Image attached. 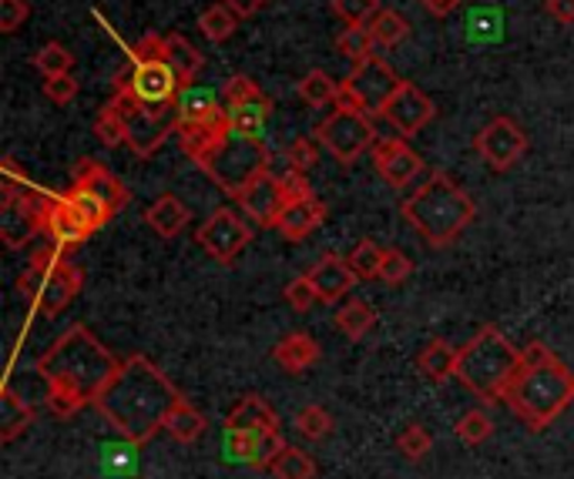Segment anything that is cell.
Returning a JSON list of instances; mask_svg holds the SVG:
<instances>
[{"label": "cell", "mask_w": 574, "mask_h": 479, "mask_svg": "<svg viewBox=\"0 0 574 479\" xmlns=\"http://www.w3.org/2000/svg\"><path fill=\"white\" fill-rule=\"evenodd\" d=\"M299 97L309 104V107H326V104H336L339 97V81H332L326 71H309L303 81H299Z\"/></svg>", "instance_id": "cell-36"}, {"label": "cell", "mask_w": 574, "mask_h": 479, "mask_svg": "<svg viewBox=\"0 0 574 479\" xmlns=\"http://www.w3.org/2000/svg\"><path fill=\"white\" fill-rule=\"evenodd\" d=\"M373 48H377V41H373L370 28H347V31L336 38V54H342L350 64L370 61L373 58Z\"/></svg>", "instance_id": "cell-40"}, {"label": "cell", "mask_w": 574, "mask_h": 479, "mask_svg": "<svg viewBox=\"0 0 574 479\" xmlns=\"http://www.w3.org/2000/svg\"><path fill=\"white\" fill-rule=\"evenodd\" d=\"M517 369L521 348H514V342L494 325L474 332V339L461 345V358H457V379L484 403H504V393L514 383Z\"/></svg>", "instance_id": "cell-5"}, {"label": "cell", "mask_w": 574, "mask_h": 479, "mask_svg": "<svg viewBox=\"0 0 574 479\" xmlns=\"http://www.w3.org/2000/svg\"><path fill=\"white\" fill-rule=\"evenodd\" d=\"M236 201H239L243 215H249L259 228H276L279 215L286 211L283 185H279V175H273V171L256 175Z\"/></svg>", "instance_id": "cell-18"}, {"label": "cell", "mask_w": 574, "mask_h": 479, "mask_svg": "<svg viewBox=\"0 0 574 479\" xmlns=\"http://www.w3.org/2000/svg\"><path fill=\"white\" fill-rule=\"evenodd\" d=\"M457 358H461V348L450 345L447 339H430L417 355V369L430 383H447L457 376Z\"/></svg>", "instance_id": "cell-25"}, {"label": "cell", "mask_w": 574, "mask_h": 479, "mask_svg": "<svg viewBox=\"0 0 574 479\" xmlns=\"http://www.w3.org/2000/svg\"><path fill=\"white\" fill-rule=\"evenodd\" d=\"M269 162H273V152L266 145V138H253V135H239V132H228V138L208 155L198 162V168L225 191V195H233L239 198L243 188L269 171Z\"/></svg>", "instance_id": "cell-7"}, {"label": "cell", "mask_w": 574, "mask_h": 479, "mask_svg": "<svg viewBox=\"0 0 574 479\" xmlns=\"http://www.w3.org/2000/svg\"><path fill=\"white\" fill-rule=\"evenodd\" d=\"M61 195L78 208V215H81L94 231H98V228H104V225L114 218V215L107 211V205H104L101 198H94V195H91L88 188H81V185H71V188H68V191H61Z\"/></svg>", "instance_id": "cell-39"}, {"label": "cell", "mask_w": 574, "mask_h": 479, "mask_svg": "<svg viewBox=\"0 0 574 479\" xmlns=\"http://www.w3.org/2000/svg\"><path fill=\"white\" fill-rule=\"evenodd\" d=\"M367 28H370L373 41H377L380 48H397V44H403V41H407V34H410L407 18H403V14H397V11H380Z\"/></svg>", "instance_id": "cell-41"}, {"label": "cell", "mask_w": 574, "mask_h": 479, "mask_svg": "<svg viewBox=\"0 0 574 479\" xmlns=\"http://www.w3.org/2000/svg\"><path fill=\"white\" fill-rule=\"evenodd\" d=\"M122 363L114 358L91 329L71 325L41 358L38 376L44 379L48 409L58 419H71L84 406H94L107 383L119 376Z\"/></svg>", "instance_id": "cell-1"}, {"label": "cell", "mask_w": 574, "mask_h": 479, "mask_svg": "<svg viewBox=\"0 0 574 479\" xmlns=\"http://www.w3.org/2000/svg\"><path fill=\"white\" fill-rule=\"evenodd\" d=\"M430 446H433V439H430V433L420 426V423H410L400 436H397V449L407 456V459H423L427 452H430Z\"/></svg>", "instance_id": "cell-46"}, {"label": "cell", "mask_w": 574, "mask_h": 479, "mask_svg": "<svg viewBox=\"0 0 574 479\" xmlns=\"http://www.w3.org/2000/svg\"><path fill=\"white\" fill-rule=\"evenodd\" d=\"M74 185H81V188H88L94 198H101L104 205H107V211L111 215H119L125 205H129V188L114 178L101 162H94V158H81L78 162V168H74Z\"/></svg>", "instance_id": "cell-22"}, {"label": "cell", "mask_w": 574, "mask_h": 479, "mask_svg": "<svg viewBox=\"0 0 574 479\" xmlns=\"http://www.w3.org/2000/svg\"><path fill=\"white\" fill-rule=\"evenodd\" d=\"M165 433L175 439V442H195V439H202V433H205V416L188 403V399H178L175 406H172V413L165 416Z\"/></svg>", "instance_id": "cell-30"}, {"label": "cell", "mask_w": 574, "mask_h": 479, "mask_svg": "<svg viewBox=\"0 0 574 479\" xmlns=\"http://www.w3.org/2000/svg\"><path fill=\"white\" fill-rule=\"evenodd\" d=\"M44 235L58 249H78L94 235V228L78 215V208L64 195L48 198V215H44Z\"/></svg>", "instance_id": "cell-19"}, {"label": "cell", "mask_w": 574, "mask_h": 479, "mask_svg": "<svg viewBox=\"0 0 574 479\" xmlns=\"http://www.w3.org/2000/svg\"><path fill=\"white\" fill-rule=\"evenodd\" d=\"M233 429H279V416L263 396L249 393L225 416V433H233Z\"/></svg>", "instance_id": "cell-26"}, {"label": "cell", "mask_w": 574, "mask_h": 479, "mask_svg": "<svg viewBox=\"0 0 574 479\" xmlns=\"http://www.w3.org/2000/svg\"><path fill=\"white\" fill-rule=\"evenodd\" d=\"M403 81L397 77V71L383 61V58H370L363 64H353L350 77L339 81V97L336 107H350V111H363V114H383L387 101L397 94Z\"/></svg>", "instance_id": "cell-10"}, {"label": "cell", "mask_w": 574, "mask_h": 479, "mask_svg": "<svg viewBox=\"0 0 574 479\" xmlns=\"http://www.w3.org/2000/svg\"><path fill=\"white\" fill-rule=\"evenodd\" d=\"M168 64H172V71L178 74V84H182V87H192L195 77H198L202 67H205V58H202V51H198L188 38L168 34Z\"/></svg>", "instance_id": "cell-29"}, {"label": "cell", "mask_w": 574, "mask_h": 479, "mask_svg": "<svg viewBox=\"0 0 574 479\" xmlns=\"http://www.w3.org/2000/svg\"><path fill=\"white\" fill-rule=\"evenodd\" d=\"M547 14L557 24H574V0H547Z\"/></svg>", "instance_id": "cell-53"}, {"label": "cell", "mask_w": 574, "mask_h": 479, "mask_svg": "<svg viewBox=\"0 0 574 479\" xmlns=\"http://www.w3.org/2000/svg\"><path fill=\"white\" fill-rule=\"evenodd\" d=\"M286 168H293V171H309V168H316V162H319V148H316V142H309V138H296L293 145H286Z\"/></svg>", "instance_id": "cell-47"}, {"label": "cell", "mask_w": 574, "mask_h": 479, "mask_svg": "<svg viewBox=\"0 0 574 479\" xmlns=\"http://www.w3.org/2000/svg\"><path fill=\"white\" fill-rule=\"evenodd\" d=\"M94 135L104 148H119V145H129V122H125V114L122 107L107 101L98 117H94Z\"/></svg>", "instance_id": "cell-33"}, {"label": "cell", "mask_w": 574, "mask_h": 479, "mask_svg": "<svg viewBox=\"0 0 574 479\" xmlns=\"http://www.w3.org/2000/svg\"><path fill=\"white\" fill-rule=\"evenodd\" d=\"M236 28H239V14L228 8V4H212L208 11H202V18H198V31L212 41V44H222V41H228L236 34Z\"/></svg>", "instance_id": "cell-34"}, {"label": "cell", "mask_w": 574, "mask_h": 479, "mask_svg": "<svg viewBox=\"0 0 574 479\" xmlns=\"http://www.w3.org/2000/svg\"><path fill=\"white\" fill-rule=\"evenodd\" d=\"M178 389L172 379L145 355L122 358V369L107 383V389L98 396L94 409L119 429L125 442H148L158 429H165V416L178 403Z\"/></svg>", "instance_id": "cell-2"}, {"label": "cell", "mask_w": 574, "mask_h": 479, "mask_svg": "<svg viewBox=\"0 0 574 479\" xmlns=\"http://www.w3.org/2000/svg\"><path fill=\"white\" fill-rule=\"evenodd\" d=\"M336 329L347 335L350 342H360L373 325H377V312L367 305V302H360V299H350V302H342L339 309H336Z\"/></svg>", "instance_id": "cell-32"}, {"label": "cell", "mask_w": 574, "mask_h": 479, "mask_svg": "<svg viewBox=\"0 0 574 479\" xmlns=\"http://www.w3.org/2000/svg\"><path fill=\"white\" fill-rule=\"evenodd\" d=\"M332 11L347 28H367L383 8L380 0H332Z\"/></svg>", "instance_id": "cell-42"}, {"label": "cell", "mask_w": 574, "mask_h": 479, "mask_svg": "<svg viewBox=\"0 0 574 479\" xmlns=\"http://www.w3.org/2000/svg\"><path fill=\"white\" fill-rule=\"evenodd\" d=\"M145 221L155 235L162 238H175L185 225H188V208L175 198V195H162L148 205Z\"/></svg>", "instance_id": "cell-27"}, {"label": "cell", "mask_w": 574, "mask_h": 479, "mask_svg": "<svg viewBox=\"0 0 574 479\" xmlns=\"http://www.w3.org/2000/svg\"><path fill=\"white\" fill-rule=\"evenodd\" d=\"M383 256L387 249H380L373 238H363V242H357V249L350 252V269L360 282H373L380 279V269H383Z\"/></svg>", "instance_id": "cell-38"}, {"label": "cell", "mask_w": 574, "mask_h": 479, "mask_svg": "<svg viewBox=\"0 0 574 479\" xmlns=\"http://www.w3.org/2000/svg\"><path fill=\"white\" fill-rule=\"evenodd\" d=\"M222 107L228 114V122H233V132L253 138L266 135V125L273 117V97H266L253 77L246 74L228 77V84L222 87Z\"/></svg>", "instance_id": "cell-11"}, {"label": "cell", "mask_w": 574, "mask_h": 479, "mask_svg": "<svg viewBox=\"0 0 574 479\" xmlns=\"http://www.w3.org/2000/svg\"><path fill=\"white\" fill-rule=\"evenodd\" d=\"M175 111H178V125H192V122H205V117L222 111V97H215L212 87H182L175 97Z\"/></svg>", "instance_id": "cell-28"}, {"label": "cell", "mask_w": 574, "mask_h": 479, "mask_svg": "<svg viewBox=\"0 0 574 479\" xmlns=\"http://www.w3.org/2000/svg\"><path fill=\"white\" fill-rule=\"evenodd\" d=\"M28 18H31L28 0H0V31L4 34H14Z\"/></svg>", "instance_id": "cell-50"}, {"label": "cell", "mask_w": 574, "mask_h": 479, "mask_svg": "<svg viewBox=\"0 0 574 479\" xmlns=\"http://www.w3.org/2000/svg\"><path fill=\"white\" fill-rule=\"evenodd\" d=\"M31 423H34V409H31L14 389H4V393H0V439L11 442V439L21 436Z\"/></svg>", "instance_id": "cell-31"}, {"label": "cell", "mask_w": 574, "mask_h": 479, "mask_svg": "<svg viewBox=\"0 0 574 479\" xmlns=\"http://www.w3.org/2000/svg\"><path fill=\"white\" fill-rule=\"evenodd\" d=\"M504 403L527 429L541 433L574 403V373L547 345L531 342L521 348V369L508 386Z\"/></svg>", "instance_id": "cell-3"}, {"label": "cell", "mask_w": 574, "mask_h": 479, "mask_svg": "<svg viewBox=\"0 0 574 479\" xmlns=\"http://www.w3.org/2000/svg\"><path fill=\"white\" fill-rule=\"evenodd\" d=\"M403 218L410 228L433 249H447L457 242V235H464V228L474 221L478 208L471 195L457 185L450 175L433 171L407 201H403Z\"/></svg>", "instance_id": "cell-4"}, {"label": "cell", "mask_w": 574, "mask_h": 479, "mask_svg": "<svg viewBox=\"0 0 574 479\" xmlns=\"http://www.w3.org/2000/svg\"><path fill=\"white\" fill-rule=\"evenodd\" d=\"M273 358H276V366H283L286 373L299 376V373H306L309 366L319 363V342L312 335H306V332H289L286 339L276 342Z\"/></svg>", "instance_id": "cell-24"}, {"label": "cell", "mask_w": 574, "mask_h": 479, "mask_svg": "<svg viewBox=\"0 0 574 479\" xmlns=\"http://www.w3.org/2000/svg\"><path fill=\"white\" fill-rule=\"evenodd\" d=\"M491 436H494V419L484 409H471L461 416V423H457V439L468 442V446H481Z\"/></svg>", "instance_id": "cell-43"}, {"label": "cell", "mask_w": 574, "mask_h": 479, "mask_svg": "<svg viewBox=\"0 0 574 479\" xmlns=\"http://www.w3.org/2000/svg\"><path fill=\"white\" fill-rule=\"evenodd\" d=\"M269 472H273L276 479H312V476H316V462H312L309 452H303V449H296V446H286V449L273 459Z\"/></svg>", "instance_id": "cell-37"}, {"label": "cell", "mask_w": 574, "mask_h": 479, "mask_svg": "<svg viewBox=\"0 0 574 479\" xmlns=\"http://www.w3.org/2000/svg\"><path fill=\"white\" fill-rule=\"evenodd\" d=\"M119 87L132 91L142 104H175V97L182 91L178 74L172 71L168 58L132 61L119 77H114V91Z\"/></svg>", "instance_id": "cell-14"}, {"label": "cell", "mask_w": 574, "mask_h": 479, "mask_svg": "<svg viewBox=\"0 0 574 479\" xmlns=\"http://www.w3.org/2000/svg\"><path fill=\"white\" fill-rule=\"evenodd\" d=\"M266 433L269 429H233V433H225V452H228V459L259 469V449H263V436Z\"/></svg>", "instance_id": "cell-35"}, {"label": "cell", "mask_w": 574, "mask_h": 479, "mask_svg": "<svg viewBox=\"0 0 574 479\" xmlns=\"http://www.w3.org/2000/svg\"><path fill=\"white\" fill-rule=\"evenodd\" d=\"M420 4H423L433 18H447V14H453L457 8H461L464 0H420Z\"/></svg>", "instance_id": "cell-55"}, {"label": "cell", "mask_w": 574, "mask_h": 479, "mask_svg": "<svg viewBox=\"0 0 574 479\" xmlns=\"http://www.w3.org/2000/svg\"><path fill=\"white\" fill-rule=\"evenodd\" d=\"M322 221H326V205L312 195V198L286 205V211L279 215L276 231H283L286 242H303V238H309Z\"/></svg>", "instance_id": "cell-23"}, {"label": "cell", "mask_w": 574, "mask_h": 479, "mask_svg": "<svg viewBox=\"0 0 574 479\" xmlns=\"http://www.w3.org/2000/svg\"><path fill=\"white\" fill-rule=\"evenodd\" d=\"M410 272H413L410 256H403L400 249H387V256H383V269H380V279H383L387 285H400V282H407V279H410Z\"/></svg>", "instance_id": "cell-48"}, {"label": "cell", "mask_w": 574, "mask_h": 479, "mask_svg": "<svg viewBox=\"0 0 574 479\" xmlns=\"http://www.w3.org/2000/svg\"><path fill=\"white\" fill-rule=\"evenodd\" d=\"M195 242L205 249V256H212L222 265H233L239 259V252L253 242V228L233 211V208H218L212 211L198 231H195Z\"/></svg>", "instance_id": "cell-13"}, {"label": "cell", "mask_w": 574, "mask_h": 479, "mask_svg": "<svg viewBox=\"0 0 574 479\" xmlns=\"http://www.w3.org/2000/svg\"><path fill=\"white\" fill-rule=\"evenodd\" d=\"M474 152L494 168V171H511L524 155H527V135L514 122V117H494L474 135Z\"/></svg>", "instance_id": "cell-15"}, {"label": "cell", "mask_w": 574, "mask_h": 479, "mask_svg": "<svg viewBox=\"0 0 574 479\" xmlns=\"http://www.w3.org/2000/svg\"><path fill=\"white\" fill-rule=\"evenodd\" d=\"M296 429H299L306 439H322V436L332 433V416H329L322 406L309 403V406H303V409L296 413Z\"/></svg>", "instance_id": "cell-45"}, {"label": "cell", "mask_w": 574, "mask_h": 479, "mask_svg": "<svg viewBox=\"0 0 574 479\" xmlns=\"http://www.w3.org/2000/svg\"><path fill=\"white\" fill-rule=\"evenodd\" d=\"M312 135L339 165L360 162L377 145L373 117L363 111H350V107H336L329 117H322V122L312 128Z\"/></svg>", "instance_id": "cell-9"}, {"label": "cell", "mask_w": 574, "mask_h": 479, "mask_svg": "<svg viewBox=\"0 0 574 479\" xmlns=\"http://www.w3.org/2000/svg\"><path fill=\"white\" fill-rule=\"evenodd\" d=\"M228 132H233V122H228V114H225V107L218 111V114H212V117H205V122H192V125H178V145H182V152L198 165L202 158H208L225 138H228Z\"/></svg>", "instance_id": "cell-20"}, {"label": "cell", "mask_w": 574, "mask_h": 479, "mask_svg": "<svg viewBox=\"0 0 574 479\" xmlns=\"http://www.w3.org/2000/svg\"><path fill=\"white\" fill-rule=\"evenodd\" d=\"M370 158H373L377 175L390 188H410L413 178L423 171V158L407 145V138H377V145L370 148Z\"/></svg>", "instance_id": "cell-17"}, {"label": "cell", "mask_w": 574, "mask_h": 479, "mask_svg": "<svg viewBox=\"0 0 574 479\" xmlns=\"http://www.w3.org/2000/svg\"><path fill=\"white\" fill-rule=\"evenodd\" d=\"M44 97L54 101V104H71L78 97V81L71 74L44 77Z\"/></svg>", "instance_id": "cell-51"}, {"label": "cell", "mask_w": 574, "mask_h": 479, "mask_svg": "<svg viewBox=\"0 0 574 479\" xmlns=\"http://www.w3.org/2000/svg\"><path fill=\"white\" fill-rule=\"evenodd\" d=\"M306 275H309V282L316 285L322 305L342 302V299H347V295L353 292V285L360 282V279L353 275V269H350V259H339V256H322Z\"/></svg>", "instance_id": "cell-21"}, {"label": "cell", "mask_w": 574, "mask_h": 479, "mask_svg": "<svg viewBox=\"0 0 574 479\" xmlns=\"http://www.w3.org/2000/svg\"><path fill=\"white\" fill-rule=\"evenodd\" d=\"M433 114H437L433 101H430L417 84L403 81V84L397 87V94L387 101V107H383L380 117H383V122H387L397 135L413 138L417 132H423V128L433 122Z\"/></svg>", "instance_id": "cell-16"}, {"label": "cell", "mask_w": 574, "mask_h": 479, "mask_svg": "<svg viewBox=\"0 0 574 479\" xmlns=\"http://www.w3.org/2000/svg\"><path fill=\"white\" fill-rule=\"evenodd\" d=\"M84 289V272L78 262H71L58 246H44L31 252L28 269L18 279V292L31 302V309L44 319L61 315L74 295Z\"/></svg>", "instance_id": "cell-6"}, {"label": "cell", "mask_w": 574, "mask_h": 479, "mask_svg": "<svg viewBox=\"0 0 574 479\" xmlns=\"http://www.w3.org/2000/svg\"><path fill=\"white\" fill-rule=\"evenodd\" d=\"M34 67L44 74V77H58V74H71V67H74V54L64 48V44H58V41H51V44H44L38 54H34Z\"/></svg>", "instance_id": "cell-44"}, {"label": "cell", "mask_w": 574, "mask_h": 479, "mask_svg": "<svg viewBox=\"0 0 574 479\" xmlns=\"http://www.w3.org/2000/svg\"><path fill=\"white\" fill-rule=\"evenodd\" d=\"M222 4H228L239 18H253V14H259L269 4V0H222Z\"/></svg>", "instance_id": "cell-54"}, {"label": "cell", "mask_w": 574, "mask_h": 479, "mask_svg": "<svg viewBox=\"0 0 574 479\" xmlns=\"http://www.w3.org/2000/svg\"><path fill=\"white\" fill-rule=\"evenodd\" d=\"M48 198V191L31 185L4 198V205H0V238L8 242V249H21L38 231H44Z\"/></svg>", "instance_id": "cell-12"}, {"label": "cell", "mask_w": 574, "mask_h": 479, "mask_svg": "<svg viewBox=\"0 0 574 479\" xmlns=\"http://www.w3.org/2000/svg\"><path fill=\"white\" fill-rule=\"evenodd\" d=\"M286 302H289L296 312H309V309L319 302V292H316V285L309 282V275H299L296 282L286 285Z\"/></svg>", "instance_id": "cell-49"}, {"label": "cell", "mask_w": 574, "mask_h": 479, "mask_svg": "<svg viewBox=\"0 0 574 479\" xmlns=\"http://www.w3.org/2000/svg\"><path fill=\"white\" fill-rule=\"evenodd\" d=\"M279 185H283V198H286V205L303 201V198H312V185L306 181V175H303V171L286 168V175H279Z\"/></svg>", "instance_id": "cell-52"}, {"label": "cell", "mask_w": 574, "mask_h": 479, "mask_svg": "<svg viewBox=\"0 0 574 479\" xmlns=\"http://www.w3.org/2000/svg\"><path fill=\"white\" fill-rule=\"evenodd\" d=\"M122 107L125 122H129V148L139 158H152L168 135L178 132V111L175 104H142L132 91L119 87L111 97Z\"/></svg>", "instance_id": "cell-8"}]
</instances>
